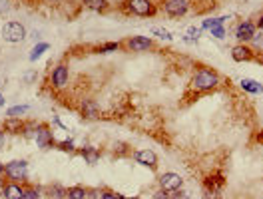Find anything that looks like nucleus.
I'll list each match as a JSON object with an SVG mask.
<instances>
[{
	"instance_id": "nucleus-38",
	"label": "nucleus",
	"mask_w": 263,
	"mask_h": 199,
	"mask_svg": "<svg viewBox=\"0 0 263 199\" xmlns=\"http://www.w3.org/2000/svg\"><path fill=\"white\" fill-rule=\"evenodd\" d=\"M4 104H6V98H4V94H0V108H4Z\"/></svg>"
},
{
	"instance_id": "nucleus-27",
	"label": "nucleus",
	"mask_w": 263,
	"mask_h": 199,
	"mask_svg": "<svg viewBox=\"0 0 263 199\" xmlns=\"http://www.w3.org/2000/svg\"><path fill=\"white\" fill-rule=\"evenodd\" d=\"M122 48V42H106V44H102L98 50L102 52V54H108V52H116Z\"/></svg>"
},
{
	"instance_id": "nucleus-22",
	"label": "nucleus",
	"mask_w": 263,
	"mask_h": 199,
	"mask_svg": "<svg viewBox=\"0 0 263 199\" xmlns=\"http://www.w3.org/2000/svg\"><path fill=\"white\" fill-rule=\"evenodd\" d=\"M48 48H50L48 42H40V44H36L34 48H32V52H30V60H32V62H34V60H38V58L46 52Z\"/></svg>"
},
{
	"instance_id": "nucleus-33",
	"label": "nucleus",
	"mask_w": 263,
	"mask_h": 199,
	"mask_svg": "<svg viewBox=\"0 0 263 199\" xmlns=\"http://www.w3.org/2000/svg\"><path fill=\"white\" fill-rule=\"evenodd\" d=\"M152 199H169V193H167V191H164V189H160V187H158V189L154 191V195H152Z\"/></svg>"
},
{
	"instance_id": "nucleus-11",
	"label": "nucleus",
	"mask_w": 263,
	"mask_h": 199,
	"mask_svg": "<svg viewBox=\"0 0 263 199\" xmlns=\"http://www.w3.org/2000/svg\"><path fill=\"white\" fill-rule=\"evenodd\" d=\"M255 32H257L255 24L249 22V20H243V22H239L238 28H236V38H238L239 44H247V42H251V40L255 38Z\"/></svg>"
},
{
	"instance_id": "nucleus-37",
	"label": "nucleus",
	"mask_w": 263,
	"mask_h": 199,
	"mask_svg": "<svg viewBox=\"0 0 263 199\" xmlns=\"http://www.w3.org/2000/svg\"><path fill=\"white\" fill-rule=\"evenodd\" d=\"M255 28H259V30H263V14L257 18V22H255Z\"/></svg>"
},
{
	"instance_id": "nucleus-29",
	"label": "nucleus",
	"mask_w": 263,
	"mask_h": 199,
	"mask_svg": "<svg viewBox=\"0 0 263 199\" xmlns=\"http://www.w3.org/2000/svg\"><path fill=\"white\" fill-rule=\"evenodd\" d=\"M152 34H156V36H160V38H164V40H171L173 36H171V32H167L164 28H154L152 30Z\"/></svg>"
},
{
	"instance_id": "nucleus-5",
	"label": "nucleus",
	"mask_w": 263,
	"mask_h": 199,
	"mask_svg": "<svg viewBox=\"0 0 263 199\" xmlns=\"http://www.w3.org/2000/svg\"><path fill=\"white\" fill-rule=\"evenodd\" d=\"M2 38L10 44H18L26 38V28L24 24L16 22V20H10L2 26Z\"/></svg>"
},
{
	"instance_id": "nucleus-6",
	"label": "nucleus",
	"mask_w": 263,
	"mask_h": 199,
	"mask_svg": "<svg viewBox=\"0 0 263 199\" xmlns=\"http://www.w3.org/2000/svg\"><path fill=\"white\" fill-rule=\"evenodd\" d=\"M122 48L128 52H148L154 48V40L150 36H130L122 42Z\"/></svg>"
},
{
	"instance_id": "nucleus-21",
	"label": "nucleus",
	"mask_w": 263,
	"mask_h": 199,
	"mask_svg": "<svg viewBox=\"0 0 263 199\" xmlns=\"http://www.w3.org/2000/svg\"><path fill=\"white\" fill-rule=\"evenodd\" d=\"M241 88L245 90V92H249V94H261L263 92L261 84L255 82V80H249V78H243L241 80Z\"/></svg>"
},
{
	"instance_id": "nucleus-36",
	"label": "nucleus",
	"mask_w": 263,
	"mask_h": 199,
	"mask_svg": "<svg viewBox=\"0 0 263 199\" xmlns=\"http://www.w3.org/2000/svg\"><path fill=\"white\" fill-rule=\"evenodd\" d=\"M4 141H6V132L2 130V126H0V148L4 146Z\"/></svg>"
},
{
	"instance_id": "nucleus-2",
	"label": "nucleus",
	"mask_w": 263,
	"mask_h": 199,
	"mask_svg": "<svg viewBox=\"0 0 263 199\" xmlns=\"http://www.w3.org/2000/svg\"><path fill=\"white\" fill-rule=\"evenodd\" d=\"M120 10L128 16H140V18H152L158 14V4L154 0H122Z\"/></svg>"
},
{
	"instance_id": "nucleus-34",
	"label": "nucleus",
	"mask_w": 263,
	"mask_h": 199,
	"mask_svg": "<svg viewBox=\"0 0 263 199\" xmlns=\"http://www.w3.org/2000/svg\"><path fill=\"white\" fill-rule=\"evenodd\" d=\"M8 179H4V176H0V197H4V187H6Z\"/></svg>"
},
{
	"instance_id": "nucleus-8",
	"label": "nucleus",
	"mask_w": 263,
	"mask_h": 199,
	"mask_svg": "<svg viewBox=\"0 0 263 199\" xmlns=\"http://www.w3.org/2000/svg\"><path fill=\"white\" fill-rule=\"evenodd\" d=\"M231 58L236 62H259L261 58L257 56V52L247 44H236L231 48Z\"/></svg>"
},
{
	"instance_id": "nucleus-10",
	"label": "nucleus",
	"mask_w": 263,
	"mask_h": 199,
	"mask_svg": "<svg viewBox=\"0 0 263 199\" xmlns=\"http://www.w3.org/2000/svg\"><path fill=\"white\" fill-rule=\"evenodd\" d=\"M36 144H38V148L40 150H50V148H54V132H52V128L48 126V124H42L40 122V126H38V132H36Z\"/></svg>"
},
{
	"instance_id": "nucleus-4",
	"label": "nucleus",
	"mask_w": 263,
	"mask_h": 199,
	"mask_svg": "<svg viewBox=\"0 0 263 199\" xmlns=\"http://www.w3.org/2000/svg\"><path fill=\"white\" fill-rule=\"evenodd\" d=\"M158 8L164 10V14H167L169 18H182L190 12L191 0H160Z\"/></svg>"
},
{
	"instance_id": "nucleus-14",
	"label": "nucleus",
	"mask_w": 263,
	"mask_h": 199,
	"mask_svg": "<svg viewBox=\"0 0 263 199\" xmlns=\"http://www.w3.org/2000/svg\"><path fill=\"white\" fill-rule=\"evenodd\" d=\"M2 130L6 133H12V135H22V130H24V120L22 118H6L4 122H2Z\"/></svg>"
},
{
	"instance_id": "nucleus-40",
	"label": "nucleus",
	"mask_w": 263,
	"mask_h": 199,
	"mask_svg": "<svg viewBox=\"0 0 263 199\" xmlns=\"http://www.w3.org/2000/svg\"><path fill=\"white\" fill-rule=\"evenodd\" d=\"M32 78H36V74H34V72H30V74H28V76H26V82H30V80H32Z\"/></svg>"
},
{
	"instance_id": "nucleus-13",
	"label": "nucleus",
	"mask_w": 263,
	"mask_h": 199,
	"mask_svg": "<svg viewBox=\"0 0 263 199\" xmlns=\"http://www.w3.org/2000/svg\"><path fill=\"white\" fill-rule=\"evenodd\" d=\"M80 113H82V118H86V120H98V118H100V106L96 104V100L86 98V100H82V104H80Z\"/></svg>"
},
{
	"instance_id": "nucleus-20",
	"label": "nucleus",
	"mask_w": 263,
	"mask_h": 199,
	"mask_svg": "<svg viewBox=\"0 0 263 199\" xmlns=\"http://www.w3.org/2000/svg\"><path fill=\"white\" fill-rule=\"evenodd\" d=\"M38 126H40V122H34V120L24 122L22 135L26 137V139H34V137H36V132H38Z\"/></svg>"
},
{
	"instance_id": "nucleus-35",
	"label": "nucleus",
	"mask_w": 263,
	"mask_h": 199,
	"mask_svg": "<svg viewBox=\"0 0 263 199\" xmlns=\"http://www.w3.org/2000/svg\"><path fill=\"white\" fill-rule=\"evenodd\" d=\"M90 197H92V199H102V189H90Z\"/></svg>"
},
{
	"instance_id": "nucleus-26",
	"label": "nucleus",
	"mask_w": 263,
	"mask_h": 199,
	"mask_svg": "<svg viewBox=\"0 0 263 199\" xmlns=\"http://www.w3.org/2000/svg\"><path fill=\"white\" fill-rule=\"evenodd\" d=\"M114 154H116V157H122V155H132V150L128 148V144L118 141V144H114Z\"/></svg>"
},
{
	"instance_id": "nucleus-41",
	"label": "nucleus",
	"mask_w": 263,
	"mask_h": 199,
	"mask_svg": "<svg viewBox=\"0 0 263 199\" xmlns=\"http://www.w3.org/2000/svg\"><path fill=\"white\" fill-rule=\"evenodd\" d=\"M0 176H4V163H0Z\"/></svg>"
},
{
	"instance_id": "nucleus-24",
	"label": "nucleus",
	"mask_w": 263,
	"mask_h": 199,
	"mask_svg": "<svg viewBox=\"0 0 263 199\" xmlns=\"http://www.w3.org/2000/svg\"><path fill=\"white\" fill-rule=\"evenodd\" d=\"M227 20V16H221V18H208V20H203V28H208V30H212L215 26H223V22Z\"/></svg>"
},
{
	"instance_id": "nucleus-9",
	"label": "nucleus",
	"mask_w": 263,
	"mask_h": 199,
	"mask_svg": "<svg viewBox=\"0 0 263 199\" xmlns=\"http://www.w3.org/2000/svg\"><path fill=\"white\" fill-rule=\"evenodd\" d=\"M158 185H160V189H164V191H167V193H171V191H176V189H182V187H184V179H182L180 174L166 172V174H162V176H160Z\"/></svg>"
},
{
	"instance_id": "nucleus-42",
	"label": "nucleus",
	"mask_w": 263,
	"mask_h": 199,
	"mask_svg": "<svg viewBox=\"0 0 263 199\" xmlns=\"http://www.w3.org/2000/svg\"><path fill=\"white\" fill-rule=\"evenodd\" d=\"M122 199H140V197H128V195H124Z\"/></svg>"
},
{
	"instance_id": "nucleus-7",
	"label": "nucleus",
	"mask_w": 263,
	"mask_h": 199,
	"mask_svg": "<svg viewBox=\"0 0 263 199\" xmlns=\"http://www.w3.org/2000/svg\"><path fill=\"white\" fill-rule=\"evenodd\" d=\"M68 80H70V68L66 64H58L54 66L52 74H50V86L54 90H62L68 86Z\"/></svg>"
},
{
	"instance_id": "nucleus-3",
	"label": "nucleus",
	"mask_w": 263,
	"mask_h": 199,
	"mask_svg": "<svg viewBox=\"0 0 263 199\" xmlns=\"http://www.w3.org/2000/svg\"><path fill=\"white\" fill-rule=\"evenodd\" d=\"M4 177L8 181L24 183L28 181V161L26 159H12L4 165Z\"/></svg>"
},
{
	"instance_id": "nucleus-32",
	"label": "nucleus",
	"mask_w": 263,
	"mask_h": 199,
	"mask_svg": "<svg viewBox=\"0 0 263 199\" xmlns=\"http://www.w3.org/2000/svg\"><path fill=\"white\" fill-rule=\"evenodd\" d=\"M212 36H215V38H225V28L223 26H215V28H212Z\"/></svg>"
},
{
	"instance_id": "nucleus-25",
	"label": "nucleus",
	"mask_w": 263,
	"mask_h": 199,
	"mask_svg": "<svg viewBox=\"0 0 263 199\" xmlns=\"http://www.w3.org/2000/svg\"><path fill=\"white\" fill-rule=\"evenodd\" d=\"M40 195H42V189L40 187H26L22 199H40Z\"/></svg>"
},
{
	"instance_id": "nucleus-18",
	"label": "nucleus",
	"mask_w": 263,
	"mask_h": 199,
	"mask_svg": "<svg viewBox=\"0 0 263 199\" xmlns=\"http://www.w3.org/2000/svg\"><path fill=\"white\" fill-rule=\"evenodd\" d=\"M66 199H90V189L82 185H72L68 187V197Z\"/></svg>"
},
{
	"instance_id": "nucleus-15",
	"label": "nucleus",
	"mask_w": 263,
	"mask_h": 199,
	"mask_svg": "<svg viewBox=\"0 0 263 199\" xmlns=\"http://www.w3.org/2000/svg\"><path fill=\"white\" fill-rule=\"evenodd\" d=\"M22 183H16V181H8L6 187H4V199H22L24 195Z\"/></svg>"
},
{
	"instance_id": "nucleus-23",
	"label": "nucleus",
	"mask_w": 263,
	"mask_h": 199,
	"mask_svg": "<svg viewBox=\"0 0 263 199\" xmlns=\"http://www.w3.org/2000/svg\"><path fill=\"white\" fill-rule=\"evenodd\" d=\"M28 110H30V108H28L26 104H22V106H12L10 110L6 111V116H8V118H20V116H24Z\"/></svg>"
},
{
	"instance_id": "nucleus-39",
	"label": "nucleus",
	"mask_w": 263,
	"mask_h": 199,
	"mask_svg": "<svg viewBox=\"0 0 263 199\" xmlns=\"http://www.w3.org/2000/svg\"><path fill=\"white\" fill-rule=\"evenodd\" d=\"M44 2H48V4H62L64 0H44Z\"/></svg>"
},
{
	"instance_id": "nucleus-1",
	"label": "nucleus",
	"mask_w": 263,
	"mask_h": 199,
	"mask_svg": "<svg viewBox=\"0 0 263 199\" xmlns=\"http://www.w3.org/2000/svg\"><path fill=\"white\" fill-rule=\"evenodd\" d=\"M219 86V74L217 70L210 66H199L193 74H191L190 80V90L197 92V94H206V92H212Z\"/></svg>"
},
{
	"instance_id": "nucleus-28",
	"label": "nucleus",
	"mask_w": 263,
	"mask_h": 199,
	"mask_svg": "<svg viewBox=\"0 0 263 199\" xmlns=\"http://www.w3.org/2000/svg\"><path fill=\"white\" fill-rule=\"evenodd\" d=\"M124 195H120L118 191L114 189H108V187H102V199H122Z\"/></svg>"
},
{
	"instance_id": "nucleus-31",
	"label": "nucleus",
	"mask_w": 263,
	"mask_h": 199,
	"mask_svg": "<svg viewBox=\"0 0 263 199\" xmlns=\"http://www.w3.org/2000/svg\"><path fill=\"white\" fill-rule=\"evenodd\" d=\"M58 148H60V150H64V152H76V148H74V141H72V139H66V141L58 144Z\"/></svg>"
},
{
	"instance_id": "nucleus-19",
	"label": "nucleus",
	"mask_w": 263,
	"mask_h": 199,
	"mask_svg": "<svg viewBox=\"0 0 263 199\" xmlns=\"http://www.w3.org/2000/svg\"><path fill=\"white\" fill-rule=\"evenodd\" d=\"M48 195H50V199H66L68 197V189L62 187L60 183H52L48 187Z\"/></svg>"
},
{
	"instance_id": "nucleus-16",
	"label": "nucleus",
	"mask_w": 263,
	"mask_h": 199,
	"mask_svg": "<svg viewBox=\"0 0 263 199\" xmlns=\"http://www.w3.org/2000/svg\"><path fill=\"white\" fill-rule=\"evenodd\" d=\"M80 155L84 157V161H86L88 165H96L98 159H100V150H98V148H92V146H84V148L80 150Z\"/></svg>"
},
{
	"instance_id": "nucleus-30",
	"label": "nucleus",
	"mask_w": 263,
	"mask_h": 199,
	"mask_svg": "<svg viewBox=\"0 0 263 199\" xmlns=\"http://www.w3.org/2000/svg\"><path fill=\"white\" fill-rule=\"evenodd\" d=\"M169 199H191L184 189H176V191H171L169 193Z\"/></svg>"
},
{
	"instance_id": "nucleus-17",
	"label": "nucleus",
	"mask_w": 263,
	"mask_h": 199,
	"mask_svg": "<svg viewBox=\"0 0 263 199\" xmlns=\"http://www.w3.org/2000/svg\"><path fill=\"white\" fill-rule=\"evenodd\" d=\"M82 4L92 12H108V8H110L108 0H82Z\"/></svg>"
},
{
	"instance_id": "nucleus-12",
	"label": "nucleus",
	"mask_w": 263,
	"mask_h": 199,
	"mask_svg": "<svg viewBox=\"0 0 263 199\" xmlns=\"http://www.w3.org/2000/svg\"><path fill=\"white\" fill-rule=\"evenodd\" d=\"M134 159H136V163H140L143 167H150L154 172L158 169V155L152 150H138V152H134Z\"/></svg>"
}]
</instances>
